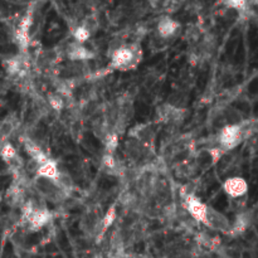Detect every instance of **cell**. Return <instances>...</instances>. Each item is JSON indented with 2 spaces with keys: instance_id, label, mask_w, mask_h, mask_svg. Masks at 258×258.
Wrapping results in <instances>:
<instances>
[{
  "instance_id": "obj_1",
  "label": "cell",
  "mask_w": 258,
  "mask_h": 258,
  "mask_svg": "<svg viewBox=\"0 0 258 258\" xmlns=\"http://www.w3.org/2000/svg\"><path fill=\"white\" fill-rule=\"evenodd\" d=\"M110 58L108 69L122 72L135 69L142 60L141 46L137 42L125 43L124 46L111 54Z\"/></svg>"
},
{
  "instance_id": "obj_2",
  "label": "cell",
  "mask_w": 258,
  "mask_h": 258,
  "mask_svg": "<svg viewBox=\"0 0 258 258\" xmlns=\"http://www.w3.org/2000/svg\"><path fill=\"white\" fill-rule=\"evenodd\" d=\"M243 133H242L239 125H227L218 131L216 136L217 146L226 153L237 148L243 141Z\"/></svg>"
},
{
  "instance_id": "obj_3",
  "label": "cell",
  "mask_w": 258,
  "mask_h": 258,
  "mask_svg": "<svg viewBox=\"0 0 258 258\" xmlns=\"http://www.w3.org/2000/svg\"><path fill=\"white\" fill-rule=\"evenodd\" d=\"M33 184L39 195L51 201H61L67 196V193L57 184V182L51 180V179L35 176Z\"/></svg>"
},
{
  "instance_id": "obj_4",
  "label": "cell",
  "mask_w": 258,
  "mask_h": 258,
  "mask_svg": "<svg viewBox=\"0 0 258 258\" xmlns=\"http://www.w3.org/2000/svg\"><path fill=\"white\" fill-rule=\"evenodd\" d=\"M183 203H184L185 212L192 217L194 222H200V223L204 224L205 216H207V204H204L193 193H185Z\"/></svg>"
},
{
  "instance_id": "obj_5",
  "label": "cell",
  "mask_w": 258,
  "mask_h": 258,
  "mask_svg": "<svg viewBox=\"0 0 258 258\" xmlns=\"http://www.w3.org/2000/svg\"><path fill=\"white\" fill-rule=\"evenodd\" d=\"M204 226H207L210 229L217 230V232L229 234L230 223L228 221V218L212 207L207 208V216H205Z\"/></svg>"
},
{
  "instance_id": "obj_6",
  "label": "cell",
  "mask_w": 258,
  "mask_h": 258,
  "mask_svg": "<svg viewBox=\"0 0 258 258\" xmlns=\"http://www.w3.org/2000/svg\"><path fill=\"white\" fill-rule=\"evenodd\" d=\"M65 56L71 62H88L95 58V53L85 47V44L72 42L65 48Z\"/></svg>"
},
{
  "instance_id": "obj_7",
  "label": "cell",
  "mask_w": 258,
  "mask_h": 258,
  "mask_svg": "<svg viewBox=\"0 0 258 258\" xmlns=\"http://www.w3.org/2000/svg\"><path fill=\"white\" fill-rule=\"evenodd\" d=\"M223 189L228 196L233 199L242 198L248 192V184L241 176H232L228 178L223 184Z\"/></svg>"
},
{
  "instance_id": "obj_8",
  "label": "cell",
  "mask_w": 258,
  "mask_h": 258,
  "mask_svg": "<svg viewBox=\"0 0 258 258\" xmlns=\"http://www.w3.org/2000/svg\"><path fill=\"white\" fill-rule=\"evenodd\" d=\"M129 136L139 142V144L149 148L154 141V131L149 125L142 124V125H137L133 129H131L130 132H129Z\"/></svg>"
},
{
  "instance_id": "obj_9",
  "label": "cell",
  "mask_w": 258,
  "mask_h": 258,
  "mask_svg": "<svg viewBox=\"0 0 258 258\" xmlns=\"http://www.w3.org/2000/svg\"><path fill=\"white\" fill-rule=\"evenodd\" d=\"M179 29H180V24L175 19L167 17V15L166 17H162L158 22V26H156L158 34L162 39H169V38L174 37L178 33Z\"/></svg>"
},
{
  "instance_id": "obj_10",
  "label": "cell",
  "mask_w": 258,
  "mask_h": 258,
  "mask_svg": "<svg viewBox=\"0 0 258 258\" xmlns=\"http://www.w3.org/2000/svg\"><path fill=\"white\" fill-rule=\"evenodd\" d=\"M60 167H58L57 161H54V160L48 159L46 162L37 165V173H35V176L51 179V180L56 182L58 179V176H60Z\"/></svg>"
},
{
  "instance_id": "obj_11",
  "label": "cell",
  "mask_w": 258,
  "mask_h": 258,
  "mask_svg": "<svg viewBox=\"0 0 258 258\" xmlns=\"http://www.w3.org/2000/svg\"><path fill=\"white\" fill-rule=\"evenodd\" d=\"M65 97H63L62 95L57 94V92H51V94H48V96H47V101H48V105L51 106L52 110L54 111H63L65 107Z\"/></svg>"
},
{
  "instance_id": "obj_12",
  "label": "cell",
  "mask_w": 258,
  "mask_h": 258,
  "mask_svg": "<svg viewBox=\"0 0 258 258\" xmlns=\"http://www.w3.org/2000/svg\"><path fill=\"white\" fill-rule=\"evenodd\" d=\"M102 142L106 146V153L114 154L119 145V133L115 132L114 130L108 131L107 135L102 139Z\"/></svg>"
},
{
  "instance_id": "obj_13",
  "label": "cell",
  "mask_w": 258,
  "mask_h": 258,
  "mask_svg": "<svg viewBox=\"0 0 258 258\" xmlns=\"http://www.w3.org/2000/svg\"><path fill=\"white\" fill-rule=\"evenodd\" d=\"M102 165L108 173H114V171H119V162H117L116 158L114 154L106 153L102 156Z\"/></svg>"
},
{
  "instance_id": "obj_14",
  "label": "cell",
  "mask_w": 258,
  "mask_h": 258,
  "mask_svg": "<svg viewBox=\"0 0 258 258\" xmlns=\"http://www.w3.org/2000/svg\"><path fill=\"white\" fill-rule=\"evenodd\" d=\"M222 258H241V251L233 247H224L218 251Z\"/></svg>"
}]
</instances>
